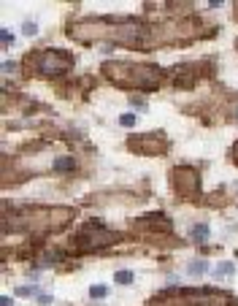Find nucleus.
Returning a JSON list of instances; mask_svg holds the SVG:
<instances>
[{"mask_svg": "<svg viewBox=\"0 0 238 306\" xmlns=\"http://www.w3.org/2000/svg\"><path fill=\"white\" fill-rule=\"evenodd\" d=\"M24 36H35V24H24Z\"/></svg>", "mask_w": 238, "mask_h": 306, "instance_id": "nucleus-10", "label": "nucleus"}, {"mask_svg": "<svg viewBox=\"0 0 238 306\" xmlns=\"http://www.w3.org/2000/svg\"><path fill=\"white\" fill-rule=\"evenodd\" d=\"M0 304H3V306H11V298H8V295H3V298H0Z\"/></svg>", "mask_w": 238, "mask_h": 306, "instance_id": "nucleus-11", "label": "nucleus"}, {"mask_svg": "<svg viewBox=\"0 0 238 306\" xmlns=\"http://www.w3.org/2000/svg\"><path fill=\"white\" fill-rule=\"evenodd\" d=\"M54 168H57V171H70V168H73V160L70 157H57L54 160Z\"/></svg>", "mask_w": 238, "mask_h": 306, "instance_id": "nucleus-4", "label": "nucleus"}, {"mask_svg": "<svg viewBox=\"0 0 238 306\" xmlns=\"http://www.w3.org/2000/svg\"><path fill=\"white\" fill-rule=\"evenodd\" d=\"M89 295H92V298H103V295H108V287H106V284H95V287L89 290Z\"/></svg>", "mask_w": 238, "mask_h": 306, "instance_id": "nucleus-6", "label": "nucleus"}, {"mask_svg": "<svg viewBox=\"0 0 238 306\" xmlns=\"http://www.w3.org/2000/svg\"><path fill=\"white\" fill-rule=\"evenodd\" d=\"M70 65V57L63 52H54V49H49V52H43L41 57H38V71L46 73V76H54V73H63L68 71Z\"/></svg>", "mask_w": 238, "mask_h": 306, "instance_id": "nucleus-1", "label": "nucleus"}, {"mask_svg": "<svg viewBox=\"0 0 238 306\" xmlns=\"http://www.w3.org/2000/svg\"><path fill=\"white\" fill-rule=\"evenodd\" d=\"M233 268H236L233 263H222L219 268H216V277H227V274H233Z\"/></svg>", "mask_w": 238, "mask_h": 306, "instance_id": "nucleus-8", "label": "nucleus"}, {"mask_svg": "<svg viewBox=\"0 0 238 306\" xmlns=\"http://www.w3.org/2000/svg\"><path fill=\"white\" fill-rule=\"evenodd\" d=\"M190 236L195 239V241H206V236H209V225H195V228L190 230Z\"/></svg>", "mask_w": 238, "mask_h": 306, "instance_id": "nucleus-3", "label": "nucleus"}, {"mask_svg": "<svg viewBox=\"0 0 238 306\" xmlns=\"http://www.w3.org/2000/svg\"><path fill=\"white\" fill-rule=\"evenodd\" d=\"M192 301L197 306H227V295H222V293H200Z\"/></svg>", "mask_w": 238, "mask_h": 306, "instance_id": "nucleus-2", "label": "nucleus"}, {"mask_svg": "<svg viewBox=\"0 0 238 306\" xmlns=\"http://www.w3.org/2000/svg\"><path fill=\"white\" fill-rule=\"evenodd\" d=\"M203 271H206V263H203V260H195V263H190V274H195V277H197V274H203Z\"/></svg>", "mask_w": 238, "mask_h": 306, "instance_id": "nucleus-7", "label": "nucleus"}, {"mask_svg": "<svg viewBox=\"0 0 238 306\" xmlns=\"http://www.w3.org/2000/svg\"><path fill=\"white\" fill-rule=\"evenodd\" d=\"M119 122H122L125 128H130V125H135V117H133V114H122V117H119Z\"/></svg>", "mask_w": 238, "mask_h": 306, "instance_id": "nucleus-9", "label": "nucleus"}, {"mask_svg": "<svg viewBox=\"0 0 238 306\" xmlns=\"http://www.w3.org/2000/svg\"><path fill=\"white\" fill-rule=\"evenodd\" d=\"M116 282H119V284H130V282H133V271H116Z\"/></svg>", "mask_w": 238, "mask_h": 306, "instance_id": "nucleus-5", "label": "nucleus"}, {"mask_svg": "<svg viewBox=\"0 0 238 306\" xmlns=\"http://www.w3.org/2000/svg\"><path fill=\"white\" fill-rule=\"evenodd\" d=\"M236 154H238V147H236Z\"/></svg>", "mask_w": 238, "mask_h": 306, "instance_id": "nucleus-12", "label": "nucleus"}]
</instances>
